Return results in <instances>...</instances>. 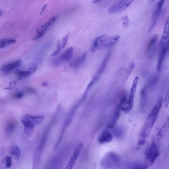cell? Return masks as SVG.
<instances>
[{
  "label": "cell",
  "instance_id": "cell-1",
  "mask_svg": "<svg viewBox=\"0 0 169 169\" xmlns=\"http://www.w3.org/2000/svg\"><path fill=\"white\" fill-rule=\"evenodd\" d=\"M120 37L119 35H107L98 36L93 41L91 47V51L95 52L112 46L118 42Z\"/></svg>",
  "mask_w": 169,
  "mask_h": 169
},
{
  "label": "cell",
  "instance_id": "cell-2",
  "mask_svg": "<svg viewBox=\"0 0 169 169\" xmlns=\"http://www.w3.org/2000/svg\"><path fill=\"white\" fill-rule=\"evenodd\" d=\"M157 117L148 115L146 121L142 127L140 132L138 141L137 142V149L139 150L144 146L148 137L151 131L154 126L157 119Z\"/></svg>",
  "mask_w": 169,
  "mask_h": 169
},
{
  "label": "cell",
  "instance_id": "cell-3",
  "mask_svg": "<svg viewBox=\"0 0 169 169\" xmlns=\"http://www.w3.org/2000/svg\"><path fill=\"white\" fill-rule=\"evenodd\" d=\"M120 160L118 156L113 152L107 153L101 161V164L106 168H114L118 167Z\"/></svg>",
  "mask_w": 169,
  "mask_h": 169
},
{
  "label": "cell",
  "instance_id": "cell-4",
  "mask_svg": "<svg viewBox=\"0 0 169 169\" xmlns=\"http://www.w3.org/2000/svg\"><path fill=\"white\" fill-rule=\"evenodd\" d=\"M144 155L146 158L151 165L155 163L159 156L158 148L155 142L153 141L147 147Z\"/></svg>",
  "mask_w": 169,
  "mask_h": 169
},
{
  "label": "cell",
  "instance_id": "cell-5",
  "mask_svg": "<svg viewBox=\"0 0 169 169\" xmlns=\"http://www.w3.org/2000/svg\"><path fill=\"white\" fill-rule=\"evenodd\" d=\"M135 0H118L108 10L109 14L118 13L124 11L133 3Z\"/></svg>",
  "mask_w": 169,
  "mask_h": 169
},
{
  "label": "cell",
  "instance_id": "cell-6",
  "mask_svg": "<svg viewBox=\"0 0 169 169\" xmlns=\"http://www.w3.org/2000/svg\"><path fill=\"white\" fill-rule=\"evenodd\" d=\"M110 54L111 52L110 51L106 54L105 58H104L97 72H96L95 74L93 75L92 79L91 80L89 84L88 85L86 90L85 91L86 92H88L91 89V88L95 84V83L97 82L100 78L101 75L102 74L104 70L105 69V68L106 64H107L108 59L109 58H110Z\"/></svg>",
  "mask_w": 169,
  "mask_h": 169
},
{
  "label": "cell",
  "instance_id": "cell-7",
  "mask_svg": "<svg viewBox=\"0 0 169 169\" xmlns=\"http://www.w3.org/2000/svg\"><path fill=\"white\" fill-rule=\"evenodd\" d=\"M127 100V98L126 95H123L121 98L112 118L107 125V128L109 129L112 128L115 125L117 121L118 120L120 116L122 107L126 102Z\"/></svg>",
  "mask_w": 169,
  "mask_h": 169
},
{
  "label": "cell",
  "instance_id": "cell-8",
  "mask_svg": "<svg viewBox=\"0 0 169 169\" xmlns=\"http://www.w3.org/2000/svg\"><path fill=\"white\" fill-rule=\"evenodd\" d=\"M169 42H166L160 43V47L158 52L157 69L158 71H160L162 66L164 58L168 50Z\"/></svg>",
  "mask_w": 169,
  "mask_h": 169
},
{
  "label": "cell",
  "instance_id": "cell-9",
  "mask_svg": "<svg viewBox=\"0 0 169 169\" xmlns=\"http://www.w3.org/2000/svg\"><path fill=\"white\" fill-rule=\"evenodd\" d=\"M165 1V0H160L158 2L152 16L149 31H151L156 24L161 15L163 5Z\"/></svg>",
  "mask_w": 169,
  "mask_h": 169
},
{
  "label": "cell",
  "instance_id": "cell-10",
  "mask_svg": "<svg viewBox=\"0 0 169 169\" xmlns=\"http://www.w3.org/2000/svg\"><path fill=\"white\" fill-rule=\"evenodd\" d=\"M24 127V134L26 137L29 138L32 135L36 126L33 122L29 120L23 118L21 120Z\"/></svg>",
  "mask_w": 169,
  "mask_h": 169
},
{
  "label": "cell",
  "instance_id": "cell-11",
  "mask_svg": "<svg viewBox=\"0 0 169 169\" xmlns=\"http://www.w3.org/2000/svg\"><path fill=\"white\" fill-rule=\"evenodd\" d=\"M74 48L72 47L69 48L67 49L63 54H62L56 60L55 62L56 65H59L63 62L69 61L72 58L74 53Z\"/></svg>",
  "mask_w": 169,
  "mask_h": 169
},
{
  "label": "cell",
  "instance_id": "cell-12",
  "mask_svg": "<svg viewBox=\"0 0 169 169\" xmlns=\"http://www.w3.org/2000/svg\"><path fill=\"white\" fill-rule=\"evenodd\" d=\"M83 147L82 144H80L78 145L75 149L73 154L69 161V162L66 166V169H71L74 165L75 162L81 152Z\"/></svg>",
  "mask_w": 169,
  "mask_h": 169
},
{
  "label": "cell",
  "instance_id": "cell-13",
  "mask_svg": "<svg viewBox=\"0 0 169 169\" xmlns=\"http://www.w3.org/2000/svg\"><path fill=\"white\" fill-rule=\"evenodd\" d=\"M112 135L107 130L103 131L98 138V142L101 144H107L110 142L112 139Z\"/></svg>",
  "mask_w": 169,
  "mask_h": 169
},
{
  "label": "cell",
  "instance_id": "cell-14",
  "mask_svg": "<svg viewBox=\"0 0 169 169\" xmlns=\"http://www.w3.org/2000/svg\"><path fill=\"white\" fill-rule=\"evenodd\" d=\"M158 40V36L155 35L150 40L146 49V52L148 54L151 56L154 54L156 48Z\"/></svg>",
  "mask_w": 169,
  "mask_h": 169
},
{
  "label": "cell",
  "instance_id": "cell-15",
  "mask_svg": "<svg viewBox=\"0 0 169 169\" xmlns=\"http://www.w3.org/2000/svg\"><path fill=\"white\" fill-rule=\"evenodd\" d=\"M21 62L20 60H18L14 63L6 65L2 67L1 69V71L2 74L6 75L8 74L12 70L19 67Z\"/></svg>",
  "mask_w": 169,
  "mask_h": 169
},
{
  "label": "cell",
  "instance_id": "cell-16",
  "mask_svg": "<svg viewBox=\"0 0 169 169\" xmlns=\"http://www.w3.org/2000/svg\"><path fill=\"white\" fill-rule=\"evenodd\" d=\"M148 98L146 88L144 87L141 92V100H140V108L142 112L145 111L147 105Z\"/></svg>",
  "mask_w": 169,
  "mask_h": 169
},
{
  "label": "cell",
  "instance_id": "cell-17",
  "mask_svg": "<svg viewBox=\"0 0 169 169\" xmlns=\"http://www.w3.org/2000/svg\"><path fill=\"white\" fill-rule=\"evenodd\" d=\"M22 117L32 121L35 124L36 126L40 124L44 119V116H35L29 115V114H26Z\"/></svg>",
  "mask_w": 169,
  "mask_h": 169
},
{
  "label": "cell",
  "instance_id": "cell-18",
  "mask_svg": "<svg viewBox=\"0 0 169 169\" xmlns=\"http://www.w3.org/2000/svg\"><path fill=\"white\" fill-rule=\"evenodd\" d=\"M17 123L16 121L14 120H11L7 122L5 132L7 135H11L16 129Z\"/></svg>",
  "mask_w": 169,
  "mask_h": 169
},
{
  "label": "cell",
  "instance_id": "cell-19",
  "mask_svg": "<svg viewBox=\"0 0 169 169\" xmlns=\"http://www.w3.org/2000/svg\"><path fill=\"white\" fill-rule=\"evenodd\" d=\"M148 166L145 163L141 162H135L129 164L127 168L131 169H147Z\"/></svg>",
  "mask_w": 169,
  "mask_h": 169
},
{
  "label": "cell",
  "instance_id": "cell-20",
  "mask_svg": "<svg viewBox=\"0 0 169 169\" xmlns=\"http://www.w3.org/2000/svg\"><path fill=\"white\" fill-rule=\"evenodd\" d=\"M87 57V53L84 52L82 56L80 57L75 60L72 62L71 64V66L74 68H76L79 66L81 65L84 63Z\"/></svg>",
  "mask_w": 169,
  "mask_h": 169
},
{
  "label": "cell",
  "instance_id": "cell-21",
  "mask_svg": "<svg viewBox=\"0 0 169 169\" xmlns=\"http://www.w3.org/2000/svg\"><path fill=\"white\" fill-rule=\"evenodd\" d=\"M49 27L46 23L44 25H41L36 31V35L33 38V40H35L40 38L44 34L48 28Z\"/></svg>",
  "mask_w": 169,
  "mask_h": 169
},
{
  "label": "cell",
  "instance_id": "cell-22",
  "mask_svg": "<svg viewBox=\"0 0 169 169\" xmlns=\"http://www.w3.org/2000/svg\"><path fill=\"white\" fill-rule=\"evenodd\" d=\"M10 154L15 160H19L21 155V150L17 146H14L10 150Z\"/></svg>",
  "mask_w": 169,
  "mask_h": 169
},
{
  "label": "cell",
  "instance_id": "cell-23",
  "mask_svg": "<svg viewBox=\"0 0 169 169\" xmlns=\"http://www.w3.org/2000/svg\"><path fill=\"white\" fill-rule=\"evenodd\" d=\"M139 80V78L137 76L134 78L133 82H132L129 97L134 98L135 93L136 92Z\"/></svg>",
  "mask_w": 169,
  "mask_h": 169
},
{
  "label": "cell",
  "instance_id": "cell-24",
  "mask_svg": "<svg viewBox=\"0 0 169 169\" xmlns=\"http://www.w3.org/2000/svg\"><path fill=\"white\" fill-rule=\"evenodd\" d=\"M16 42L13 39H5L0 40V49L3 48Z\"/></svg>",
  "mask_w": 169,
  "mask_h": 169
},
{
  "label": "cell",
  "instance_id": "cell-25",
  "mask_svg": "<svg viewBox=\"0 0 169 169\" xmlns=\"http://www.w3.org/2000/svg\"><path fill=\"white\" fill-rule=\"evenodd\" d=\"M32 74V73L28 69L27 71H18L16 72V75L18 77L19 80L27 77Z\"/></svg>",
  "mask_w": 169,
  "mask_h": 169
},
{
  "label": "cell",
  "instance_id": "cell-26",
  "mask_svg": "<svg viewBox=\"0 0 169 169\" xmlns=\"http://www.w3.org/2000/svg\"><path fill=\"white\" fill-rule=\"evenodd\" d=\"M61 50V43L60 41L59 40L57 42L56 49L51 54V56L54 57L57 55Z\"/></svg>",
  "mask_w": 169,
  "mask_h": 169
},
{
  "label": "cell",
  "instance_id": "cell-27",
  "mask_svg": "<svg viewBox=\"0 0 169 169\" xmlns=\"http://www.w3.org/2000/svg\"><path fill=\"white\" fill-rule=\"evenodd\" d=\"M69 35V32L67 33L66 35L64 36L62 38V42L61 43L62 50L64 48L66 45Z\"/></svg>",
  "mask_w": 169,
  "mask_h": 169
},
{
  "label": "cell",
  "instance_id": "cell-28",
  "mask_svg": "<svg viewBox=\"0 0 169 169\" xmlns=\"http://www.w3.org/2000/svg\"><path fill=\"white\" fill-rule=\"evenodd\" d=\"M113 132L115 136L117 138L121 137L123 133L122 130L118 128L114 129L113 130Z\"/></svg>",
  "mask_w": 169,
  "mask_h": 169
},
{
  "label": "cell",
  "instance_id": "cell-29",
  "mask_svg": "<svg viewBox=\"0 0 169 169\" xmlns=\"http://www.w3.org/2000/svg\"><path fill=\"white\" fill-rule=\"evenodd\" d=\"M37 68V64L35 63L32 64H30L28 69V70L32 73V74L35 72Z\"/></svg>",
  "mask_w": 169,
  "mask_h": 169
},
{
  "label": "cell",
  "instance_id": "cell-30",
  "mask_svg": "<svg viewBox=\"0 0 169 169\" xmlns=\"http://www.w3.org/2000/svg\"><path fill=\"white\" fill-rule=\"evenodd\" d=\"M122 20L123 22V25L124 27H126L128 26L129 24V20L128 16H125L122 17Z\"/></svg>",
  "mask_w": 169,
  "mask_h": 169
},
{
  "label": "cell",
  "instance_id": "cell-31",
  "mask_svg": "<svg viewBox=\"0 0 169 169\" xmlns=\"http://www.w3.org/2000/svg\"><path fill=\"white\" fill-rule=\"evenodd\" d=\"M24 93L21 92H18L15 93L14 95V97L16 100H20L22 99L24 96Z\"/></svg>",
  "mask_w": 169,
  "mask_h": 169
},
{
  "label": "cell",
  "instance_id": "cell-32",
  "mask_svg": "<svg viewBox=\"0 0 169 169\" xmlns=\"http://www.w3.org/2000/svg\"><path fill=\"white\" fill-rule=\"evenodd\" d=\"M12 165V159L11 157L7 156L6 158V167L10 168Z\"/></svg>",
  "mask_w": 169,
  "mask_h": 169
},
{
  "label": "cell",
  "instance_id": "cell-33",
  "mask_svg": "<svg viewBox=\"0 0 169 169\" xmlns=\"http://www.w3.org/2000/svg\"><path fill=\"white\" fill-rule=\"evenodd\" d=\"M17 84V81L16 80L10 83L9 87L6 88V89H12L16 86Z\"/></svg>",
  "mask_w": 169,
  "mask_h": 169
},
{
  "label": "cell",
  "instance_id": "cell-34",
  "mask_svg": "<svg viewBox=\"0 0 169 169\" xmlns=\"http://www.w3.org/2000/svg\"><path fill=\"white\" fill-rule=\"evenodd\" d=\"M134 64L133 63H132L131 64H130V66L129 67V69H128V72H127V74L126 75V79L127 78H128L130 74L131 73L132 70L134 68Z\"/></svg>",
  "mask_w": 169,
  "mask_h": 169
},
{
  "label": "cell",
  "instance_id": "cell-35",
  "mask_svg": "<svg viewBox=\"0 0 169 169\" xmlns=\"http://www.w3.org/2000/svg\"><path fill=\"white\" fill-rule=\"evenodd\" d=\"M169 92L168 91L166 93L165 100V103L166 107H168L169 104Z\"/></svg>",
  "mask_w": 169,
  "mask_h": 169
},
{
  "label": "cell",
  "instance_id": "cell-36",
  "mask_svg": "<svg viewBox=\"0 0 169 169\" xmlns=\"http://www.w3.org/2000/svg\"><path fill=\"white\" fill-rule=\"evenodd\" d=\"M27 91L28 93H34L35 92V90L33 88H28L27 89Z\"/></svg>",
  "mask_w": 169,
  "mask_h": 169
},
{
  "label": "cell",
  "instance_id": "cell-37",
  "mask_svg": "<svg viewBox=\"0 0 169 169\" xmlns=\"http://www.w3.org/2000/svg\"><path fill=\"white\" fill-rule=\"evenodd\" d=\"M47 4H46L45 5V6H44L43 7V8L41 10V11L40 12V15L42 14L45 11V10L46 9V8L47 7Z\"/></svg>",
  "mask_w": 169,
  "mask_h": 169
},
{
  "label": "cell",
  "instance_id": "cell-38",
  "mask_svg": "<svg viewBox=\"0 0 169 169\" xmlns=\"http://www.w3.org/2000/svg\"><path fill=\"white\" fill-rule=\"evenodd\" d=\"M48 84V83L47 82H44L42 83V86L44 87H46L47 86Z\"/></svg>",
  "mask_w": 169,
  "mask_h": 169
},
{
  "label": "cell",
  "instance_id": "cell-39",
  "mask_svg": "<svg viewBox=\"0 0 169 169\" xmlns=\"http://www.w3.org/2000/svg\"><path fill=\"white\" fill-rule=\"evenodd\" d=\"M100 1L101 0H93L92 3L93 4L97 3Z\"/></svg>",
  "mask_w": 169,
  "mask_h": 169
},
{
  "label": "cell",
  "instance_id": "cell-40",
  "mask_svg": "<svg viewBox=\"0 0 169 169\" xmlns=\"http://www.w3.org/2000/svg\"><path fill=\"white\" fill-rule=\"evenodd\" d=\"M1 11H0V16H1Z\"/></svg>",
  "mask_w": 169,
  "mask_h": 169
},
{
  "label": "cell",
  "instance_id": "cell-41",
  "mask_svg": "<svg viewBox=\"0 0 169 169\" xmlns=\"http://www.w3.org/2000/svg\"><path fill=\"white\" fill-rule=\"evenodd\" d=\"M155 1V0H151V1Z\"/></svg>",
  "mask_w": 169,
  "mask_h": 169
}]
</instances>
